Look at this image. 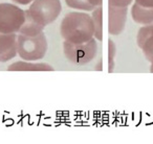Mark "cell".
<instances>
[{
    "instance_id": "10",
    "label": "cell",
    "mask_w": 153,
    "mask_h": 144,
    "mask_svg": "<svg viewBox=\"0 0 153 144\" xmlns=\"http://www.w3.org/2000/svg\"><path fill=\"white\" fill-rule=\"evenodd\" d=\"M9 71H53V68L46 63L16 62L7 67Z\"/></svg>"
},
{
    "instance_id": "6",
    "label": "cell",
    "mask_w": 153,
    "mask_h": 144,
    "mask_svg": "<svg viewBox=\"0 0 153 144\" xmlns=\"http://www.w3.org/2000/svg\"><path fill=\"white\" fill-rule=\"evenodd\" d=\"M131 17L137 24L153 23V0H134L131 7Z\"/></svg>"
},
{
    "instance_id": "3",
    "label": "cell",
    "mask_w": 153,
    "mask_h": 144,
    "mask_svg": "<svg viewBox=\"0 0 153 144\" xmlns=\"http://www.w3.org/2000/svg\"><path fill=\"white\" fill-rule=\"evenodd\" d=\"M60 0H34L25 14L42 27L53 23L61 14Z\"/></svg>"
},
{
    "instance_id": "1",
    "label": "cell",
    "mask_w": 153,
    "mask_h": 144,
    "mask_svg": "<svg viewBox=\"0 0 153 144\" xmlns=\"http://www.w3.org/2000/svg\"><path fill=\"white\" fill-rule=\"evenodd\" d=\"M60 32L66 42L72 44H83L88 42L94 37L92 17L80 12L68 13L61 22Z\"/></svg>"
},
{
    "instance_id": "4",
    "label": "cell",
    "mask_w": 153,
    "mask_h": 144,
    "mask_svg": "<svg viewBox=\"0 0 153 144\" xmlns=\"http://www.w3.org/2000/svg\"><path fill=\"white\" fill-rule=\"evenodd\" d=\"M25 20V11L11 3H0V32H19Z\"/></svg>"
},
{
    "instance_id": "8",
    "label": "cell",
    "mask_w": 153,
    "mask_h": 144,
    "mask_svg": "<svg viewBox=\"0 0 153 144\" xmlns=\"http://www.w3.org/2000/svg\"><path fill=\"white\" fill-rule=\"evenodd\" d=\"M17 37L16 32H0V62H7L16 57L18 53Z\"/></svg>"
},
{
    "instance_id": "12",
    "label": "cell",
    "mask_w": 153,
    "mask_h": 144,
    "mask_svg": "<svg viewBox=\"0 0 153 144\" xmlns=\"http://www.w3.org/2000/svg\"><path fill=\"white\" fill-rule=\"evenodd\" d=\"M92 20L94 24V38L97 41L103 40V9L102 5L92 11Z\"/></svg>"
},
{
    "instance_id": "9",
    "label": "cell",
    "mask_w": 153,
    "mask_h": 144,
    "mask_svg": "<svg viewBox=\"0 0 153 144\" xmlns=\"http://www.w3.org/2000/svg\"><path fill=\"white\" fill-rule=\"evenodd\" d=\"M137 45L149 62L153 61V23L140 28L136 37Z\"/></svg>"
},
{
    "instance_id": "7",
    "label": "cell",
    "mask_w": 153,
    "mask_h": 144,
    "mask_svg": "<svg viewBox=\"0 0 153 144\" xmlns=\"http://www.w3.org/2000/svg\"><path fill=\"white\" fill-rule=\"evenodd\" d=\"M127 13L128 7H108L109 34L112 36H119L123 32L127 21Z\"/></svg>"
},
{
    "instance_id": "11",
    "label": "cell",
    "mask_w": 153,
    "mask_h": 144,
    "mask_svg": "<svg viewBox=\"0 0 153 144\" xmlns=\"http://www.w3.org/2000/svg\"><path fill=\"white\" fill-rule=\"evenodd\" d=\"M65 2L71 9L92 12L94 9L102 5L103 0H67Z\"/></svg>"
},
{
    "instance_id": "14",
    "label": "cell",
    "mask_w": 153,
    "mask_h": 144,
    "mask_svg": "<svg viewBox=\"0 0 153 144\" xmlns=\"http://www.w3.org/2000/svg\"><path fill=\"white\" fill-rule=\"evenodd\" d=\"M133 0H108L109 7H128Z\"/></svg>"
},
{
    "instance_id": "2",
    "label": "cell",
    "mask_w": 153,
    "mask_h": 144,
    "mask_svg": "<svg viewBox=\"0 0 153 144\" xmlns=\"http://www.w3.org/2000/svg\"><path fill=\"white\" fill-rule=\"evenodd\" d=\"M18 54L24 61H37L44 57L47 51V41L44 32L36 36L19 34L17 37Z\"/></svg>"
},
{
    "instance_id": "5",
    "label": "cell",
    "mask_w": 153,
    "mask_h": 144,
    "mask_svg": "<svg viewBox=\"0 0 153 144\" xmlns=\"http://www.w3.org/2000/svg\"><path fill=\"white\" fill-rule=\"evenodd\" d=\"M63 50L66 59L76 65H84L96 57L98 52V44L96 39L83 44H72L69 42L63 43Z\"/></svg>"
},
{
    "instance_id": "15",
    "label": "cell",
    "mask_w": 153,
    "mask_h": 144,
    "mask_svg": "<svg viewBox=\"0 0 153 144\" xmlns=\"http://www.w3.org/2000/svg\"><path fill=\"white\" fill-rule=\"evenodd\" d=\"M12 1H14V2H16V3H18V4L26 5V4H28V3L33 2L34 0H12Z\"/></svg>"
},
{
    "instance_id": "17",
    "label": "cell",
    "mask_w": 153,
    "mask_h": 144,
    "mask_svg": "<svg viewBox=\"0 0 153 144\" xmlns=\"http://www.w3.org/2000/svg\"><path fill=\"white\" fill-rule=\"evenodd\" d=\"M65 1H67V0H65Z\"/></svg>"
},
{
    "instance_id": "13",
    "label": "cell",
    "mask_w": 153,
    "mask_h": 144,
    "mask_svg": "<svg viewBox=\"0 0 153 144\" xmlns=\"http://www.w3.org/2000/svg\"><path fill=\"white\" fill-rule=\"evenodd\" d=\"M115 54H117V47H115V44L113 43L112 40H109V42H108V63H109L108 71L109 72H112L113 68H114Z\"/></svg>"
},
{
    "instance_id": "16",
    "label": "cell",
    "mask_w": 153,
    "mask_h": 144,
    "mask_svg": "<svg viewBox=\"0 0 153 144\" xmlns=\"http://www.w3.org/2000/svg\"><path fill=\"white\" fill-rule=\"evenodd\" d=\"M150 72H152L153 73V61L151 62V67H150Z\"/></svg>"
}]
</instances>
